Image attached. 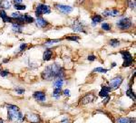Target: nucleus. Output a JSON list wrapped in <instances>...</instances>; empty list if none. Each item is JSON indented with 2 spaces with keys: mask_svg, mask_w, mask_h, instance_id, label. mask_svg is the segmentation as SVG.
Segmentation results:
<instances>
[{
  "mask_svg": "<svg viewBox=\"0 0 136 123\" xmlns=\"http://www.w3.org/2000/svg\"><path fill=\"white\" fill-rule=\"evenodd\" d=\"M51 13V8L49 5H45V4H39L36 6V16L37 17H41L43 14H50Z\"/></svg>",
  "mask_w": 136,
  "mask_h": 123,
  "instance_id": "nucleus-3",
  "label": "nucleus"
},
{
  "mask_svg": "<svg viewBox=\"0 0 136 123\" xmlns=\"http://www.w3.org/2000/svg\"><path fill=\"white\" fill-rule=\"evenodd\" d=\"M115 66H116V63H115V62H113V63H112L111 68H113V67H115Z\"/></svg>",
  "mask_w": 136,
  "mask_h": 123,
  "instance_id": "nucleus-40",
  "label": "nucleus"
},
{
  "mask_svg": "<svg viewBox=\"0 0 136 123\" xmlns=\"http://www.w3.org/2000/svg\"><path fill=\"white\" fill-rule=\"evenodd\" d=\"M27 45L26 44H22L21 45H20V48H19V51L20 52H23V51L25 50V48H26Z\"/></svg>",
  "mask_w": 136,
  "mask_h": 123,
  "instance_id": "nucleus-34",
  "label": "nucleus"
},
{
  "mask_svg": "<svg viewBox=\"0 0 136 123\" xmlns=\"http://www.w3.org/2000/svg\"><path fill=\"white\" fill-rule=\"evenodd\" d=\"M14 1L16 2V4H21L23 2V0H14Z\"/></svg>",
  "mask_w": 136,
  "mask_h": 123,
  "instance_id": "nucleus-39",
  "label": "nucleus"
},
{
  "mask_svg": "<svg viewBox=\"0 0 136 123\" xmlns=\"http://www.w3.org/2000/svg\"><path fill=\"white\" fill-rule=\"evenodd\" d=\"M9 62V59H5V60L3 61L4 63H6V62Z\"/></svg>",
  "mask_w": 136,
  "mask_h": 123,
  "instance_id": "nucleus-41",
  "label": "nucleus"
},
{
  "mask_svg": "<svg viewBox=\"0 0 136 123\" xmlns=\"http://www.w3.org/2000/svg\"><path fill=\"white\" fill-rule=\"evenodd\" d=\"M109 45H111L112 47L115 48V47H118L120 45V41L118 39H111L109 41Z\"/></svg>",
  "mask_w": 136,
  "mask_h": 123,
  "instance_id": "nucleus-21",
  "label": "nucleus"
},
{
  "mask_svg": "<svg viewBox=\"0 0 136 123\" xmlns=\"http://www.w3.org/2000/svg\"><path fill=\"white\" fill-rule=\"evenodd\" d=\"M123 81H124V78H123L122 75H117L114 78L112 79L109 82V88L111 89V91L118 89L121 84H122Z\"/></svg>",
  "mask_w": 136,
  "mask_h": 123,
  "instance_id": "nucleus-4",
  "label": "nucleus"
},
{
  "mask_svg": "<svg viewBox=\"0 0 136 123\" xmlns=\"http://www.w3.org/2000/svg\"><path fill=\"white\" fill-rule=\"evenodd\" d=\"M87 59L89 60L90 62H93V61H95V60H96V56L93 55V54H91V55H88Z\"/></svg>",
  "mask_w": 136,
  "mask_h": 123,
  "instance_id": "nucleus-32",
  "label": "nucleus"
},
{
  "mask_svg": "<svg viewBox=\"0 0 136 123\" xmlns=\"http://www.w3.org/2000/svg\"><path fill=\"white\" fill-rule=\"evenodd\" d=\"M48 25L49 23L45 19H44L43 17H37V19H36V26L44 28V27L47 26Z\"/></svg>",
  "mask_w": 136,
  "mask_h": 123,
  "instance_id": "nucleus-13",
  "label": "nucleus"
},
{
  "mask_svg": "<svg viewBox=\"0 0 136 123\" xmlns=\"http://www.w3.org/2000/svg\"><path fill=\"white\" fill-rule=\"evenodd\" d=\"M52 56H53V51H51L50 49L45 50L43 54V60L44 61H50Z\"/></svg>",
  "mask_w": 136,
  "mask_h": 123,
  "instance_id": "nucleus-16",
  "label": "nucleus"
},
{
  "mask_svg": "<svg viewBox=\"0 0 136 123\" xmlns=\"http://www.w3.org/2000/svg\"><path fill=\"white\" fill-rule=\"evenodd\" d=\"M94 99H95V96L93 94V93H87V94H85L82 99H81L80 102H81V104L85 105V104L91 103L92 102H93Z\"/></svg>",
  "mask_w": 136,
  "mask_h": 123,
  "instance_id": "nucleus-7",
  "label": "nucleus"
},
{
  "mask_svg": "<svg viewBox=\"0 0 136 123\" xmlns=\"http://www.w3.org/2000/svg\"><path fill=\"white\" fill-rule=\"evenodd\" d=\"M116 25L121 30H128V29H130L133 26V22H132V20L130 18L124 17L119 20L116 23Z\"/></svg>",
  "mask_w": 136,
  "mask_h": 123,
  "instance_id": "nucleus-2",
  "label": "nucleus"
},
{
  "mask_svg": "<svg viewBox=\"0 0 136 123\" xmlns=\"http://www.w3.org/2000/svg\"><path fill=\"white\" fill-rule=\"evenodd\" d=\"M121 54L123 56V59L124 60L123 66L124 67H129L133 62V55L131 54V53L128 52V51H121Z\"/></svg>",
  "mask_w": 136,
  "mask_h": 123,
  "instance_id": "nucleus-5",
  "label": "nucleus"
},
{
  "mask_svg": "<svg viewBox=\"0 0 136 123\" xmlns=\"http://www.w3.org/2000/svg\"><path fill=\"white\" fill-rule=\"evenodd\" d=\"M62 94H64L65 96H69V95H70V91H69V90H67V89L65 90V91L62 92Z\"/></svg>",
  "mask_w": 136,
  "mask_h": 123,
  "instance_id": "nucleus-37",
  "label": "nucleus"
},
{
  "mask_svg": "<svg viewBox=\"0 0 136 123\" xmlns=\"http://www.w3.org/2000/svg\"><path fill=\"white\" fill-rule=\"evenodd\" d=\"M102 28L104 29V31H110L111 30V25L108 23H103L102 24Z\"/></svg>",
  "mask_w": 136,
  "mask_h": 123,
  "instance_id": "nucleus-30",
  "label": "nucleus"
},
{
  "mask_svg": "<svg viewBox=\"0 0 136 123\" xmlns=\"http://www.w3.org/2000/svg\"><path fill=\"white\" fill-rule=\"evenodd\" d=\"M103 21V17L100 15H94V16H92V25L94 26V25H98L99 23Z\"/></svg>",
  "mask_w": 136,
  "mask_h": 123,
  "instance_id": "nucleus-14",
  "label": "nucleus"
},
{
  "mask_svg": "<svg viewBox=\"0 0 136 123\" xmlns=\"http://www.w3.org/2000/svg\"><path fill=\"white\" fill-rule=\"evenodd\" d=\"M56 8L57 10H59L61 13L63 14H70L71 12H73V8L70 5H62V4H56Z\"/></svg>",
  "mask_w": 136,
  "mask_h": 123,
  "instance_id": "nucleus-6",
  "label": "nucleus"
},
{
  "mask_svg": "<svg viewBox=\"0 0 136 123\" xmlns=\"http://www.w3.org/2000/svg\"><path fill=\"white\" fill-rule=\"evenodd\" d=\"M66 40H69V41H74V42H77L79 39V36L77 35H70V36H66L65 37Z\"/></svg>",
  "mask_w": 136,
  "mask_h": 123,
  "instance_id": "nucleus-26",
  "label": "nucleus"
},
{
  "mask_svg": "<svg viewBox=\"0 0 136 123\" xmlns=\"http://www.w3.org/2000/svg\"><path fill=\"white\" fill-rule=\"evenodd\" d=\"M64 85V79L63 78H57L54 82V87L55 89H62Z\"/></svg>",
  "mask_w": 136,
  "mask_h": 123,
  "instance_id": "nucleus-15",
  "label": "nucleus"
},
{
  "mask_svg": "<svg viewBox=\"0 0 136 123\" xmlns=\"http://www.w3.org/2000/svg\"><path fill=\"white\" fill-rule=\"evenodd\" d=\"M33 97H34L35 100H38V102H45V98H46V96H45V93L44 92V91H38L34 92Z\"/></svg>",
  "mask_w": 136,
  "mask_h": 123,
  "instance_id": "nucleus-10",
  "label": "nucleus"
},
{
  "mask_svg": "<svg viewBox=\"0 0 136 123\" xmlns=\"http://www.w3.org/2000/svg\"><path fill=\"white\" fill-rule=\"evenodd\" d=\"M0 123H5V122H4V120H2V119H0Z\"/></svg>",
  "mask_w": 136,
  "mask_h": 123,
  "instance_id": "nucleus-42",
  "label": "nucleus"
},
{
  "mask_svg": "<svg viewBox=\"0 0 136 123\" xmlns=\"http://www.w3.org/2000/svg\"><path fill=\"white\" fill-rule=\"evenodd\" d=\"M126 95H127L129 98H131L132 100H135V94H134V91H133L132 88H129V89L126 91Z\"/></svg>",
  "mask_w": 136,
  "mask_h": 123,
  "instance_id": "nucleus-22",
  "label": "nucleus"
},
{
  "mask_svg": "<svg viewBox=\"0 0 136 123\" xmlns=\"http://www.w3.org/2000/svg\"><path fill=\"white\" fill-rule=\"evenodd\" d=\"M26 120L30 123H39L41 121V119L38 114H35V113H29L26 115Z\"/></svg>",
  "mask_w": 136,
  "mask_h": 123,
  "instance_id": "nucleus-8",
  "label": "nucleus"
},
{
  "mask_svg": "<svg viewBox=\"0 0 136 123\" xmlns=\"http://www.w3.org/2000/svg\"><path fill=\"white\" fill-rule=\"evenodd\" d=\"M0 17L2 18L4 23H13V19L7 16L6 13L3 9H0Z\"/></svg>",
  "mask_w": 136,
  "mask_h": 123,
  "instance_id": "nucleus-12",
  "label": "nucleus"
},
{
  "mask_svg": "<svg viewBox=\"0 0 136 123\" xmlns=\"http://www.w3.org/2000/svg\"><path fill=\"white\" fill-rule=\"evenodd\" d=\"M22 27H23V25H19V24H16V23H13V25H12V29L15 33H21Z\"/></svg>",
  "mask_w": 136,
  "mask_h": 123,
  "instance_id": "nucleus-18",
  "label": "nucleus"
},
{
  "mask_svg": "<svg viewBox=\"0 0 136 123\" xmlns=\"http://www.w3.org/2000/svg\"><path fill=\"white\" fill-rule=\"evenodd\" d=\"M108 71V69H104L103 67H97L93 69V73H106Z\"/></svg>",
  "mask_w": 136,
  "mask_h": 123,
  "instance_id": "nucleus-23",
  "label": "nucleus"
},
{
  "mask_svg": "<svg viewBox=\"0 0 136 123\" xmlns=\"http://www.w3.org/2000/svg\"><path fill=\"white\" fill-rule=\"evenodd\" d=\"M42 79L46 81H51L53 79L63 78L65 76L63 68L56 63H53L46 66L42 73Z\"/></svg>",
  "mask_w": 136,
  "mask_h": 123,
  "instance_id": "nucleus-1",
  "label": "nucleus"
},
{
  "mask_svg": "<svg viewBox=\"0 0 136 123\" xmlns=\"http://www.w3.org/2000/svg\"><path fill=\"white\" fill-rule=\"evenodd\" d=\"M72 29L74 31L75 33H82V32H84V25H82V23L77 20L73 21V25H72Z\"/></svg>",
  "mask_w": 136,
  "mask_h": 123,
  "instance_id": "nucleus-9",
  "label": "nucleus"
},
{
  "mask_svg": "<svg viewBox=\"0 0 136 123\" xmlns=\"http://www.w3.org/2000/svg\"><path fill=\"white\" fill-rule=\"evenodd\" d=\"M119 10L118 9H110L107 8L103 12V15L104 16H119Z\"/></svg>",
  "mask_w": 136,
  "mask_h": 123,
  "instance_id": "nucleus-11",
  "label": "nucleus"
},
{
  "mask_svg": "<svg viewBox=\"0 0 136 123\" xmlns=\"http://www.w3.org/2000/svg\"><path fill=\"white\" fill-rule=\"evenodd\" d=\"M11 7V3L8 0H0V9H9Z\"/></svg>",
  "mask_w": 136,
  "mask_h": 123,
  "instance_id": "nucleus-17",
  "label": "nucleus"
},
{
  "mask_svg": "<svg viewBox=\"0 0 136 123\" xmlns=\"http://www.w3.org/2000/svg\"><path fill=\"white\" fill-rule=\"evenodd\" d=\"M5 108L7 109V111H19V108L16 105H13V104H6Z\"/></svg>",
  "mask_w": 136,
  "mask_h": 123,
  "instance_id": "nucleus-24",
  "label": "nucleus"
},
{
  "mask_svg": "<svg viewBox=\"0 0 136 123\" xmlns=\"http://www.w3.org/2000/svg\"><path fill=\"white\" fill-rule=\"evenodd\" d=\"M102 90L107 91V92H110V91H111V89L109 88V86H102Z\"/></svg>",
  "mask_w": 136,
  "mask_h": 123,
  "instance_id": "nucleus-36",
  "label": "nucleus"
},
{
  "mask_svg": "<svg viewBox=\"0 0 136 123\" xmlns=\"http://www.w3.org/2000/svg\"><path fill=\"white\" fill-rule=\"evenodd\" d=\"M118 123H129V118H125V117H121L117 120Z\"/></svg>",
  "mask_w": 136,
  "mask_h": 123,
  "instance_id": "nucleus-27",
  "label": "nucleus"
},
{
  "mask_svg": "<svg viewBox=\"0 0 136 123\" xmlns=\"http://www.w3.org/2000/svg\"><path fill=\"white\" fill-rule=\"evenodd\" d=\"M8 74H9V71H7V70H2V71H0V75H1L2 77H6Z\"/></svg>",
  "mask_w": 136,
  "mask_h": 123,
  "instance_id": "nucleus-31",
  "label": "nucleus"
},
{
  "mask_svg": "<svg viewBox=\"0 0 136 123\" xmlns=\"http://www.w3.org/2000/svg\"><path fill=\"white\" fill-rule=\"evenodd\" d=\"M61 123H69V120H67V119H65V120H62Z\"/></svg>",
  "mask_w": 136,
  "mask_h": 123,
  "instance_id": "nucleus-38",
  "label": "nucleus"
},
{
  "mask_svg": "<svg viewBox=\"0 0 136 123\" xmlns=\"http://www.w3.org/2000/svg\"><path fill=\"white\" fill-rule=\"evenodd\" d=\"M16 91L18 93V94H23L24 92H25V90L24 89H21V88H17V89H16Z\"/></svg>",
  "mask_w": 136,
  "mask_h": 123,
  "instance_id": "nucleus-35",
  "label": "nucleus"
},
{
  "mask_svg": "<svg viewBox=\"0 0 136 123\" xmlns=\"http://www.w3.org/2000/svg\"><path fill=\"white\" fill-rule=\"evenodd\" d=\"M15 8L16 10H19V11H22V10H25L26 6L25 5H21V4H15Z\"/></svg>",
  "mask_w": 136,
  "mask_h": 123,
  "instance_id": "nucleus-25",
  "label": "nucleus"
},
{
  "mask_svg": "<svg viewBox=\"0 0 136 123\" xmlns=\"http://www.w3.org/2000/svg\"><path fill=\"white\" fill-rule=\"evenodd\" d=\"M24 22L27 24H32L35 22V19L31 16H29L28 14H25L24 15Z\"/></svg>",
  "mask_w": 136,
  "mask_h": 123,
  "instance_id": "nucleus-19",
  "label": "nucleus"
},
{
  "mask_svg": "<svg viewBox=\"0 0 136 123\" xmlns=\"http://www.w3.org/2000/svg\"><path fill=\"white\" fill-rule=\"evenodd\" d=\"M129 6L131 7L132 9L134 10L135 9V2L134 1H132V0H129Z\"/></svg>",
  "mask_w": 136,
  "mask_h": 123,
  "instance_id": "nucleus-33",
  "label": "nucleus"
},
{
  "mask_svg": "<svg viewBox=\"0 0 136 123\" xmlns=\"http://www.w3.org/2000/svg\"><path fill=\"white\" fill-rule=\"evenodd\" d=\"M58 42H60L59 39H56V40H48L47 42H45V45H46V46H48V45H55L56 43H58Z\"/></svg>",
  "mask_w": 136,
  "mask_h": 123,
  "instance_id": "nucleus-29",
  "label": "nucleus"
},
{
  "mask_svg": "<svg viewBox=\"0 0 136 123\" xmlns=\"http://www.w3.org/2000/svg\"><path fill=\"white\" fill-rule=\"evenodd\" d=\"M62 95V89H54L52 96L56 99H59L60 96Z\"/></svg>",
  "mask_w": 136,
  "mask_h": 123,
  "instance_id": "nucleus-20",
  "label": "nucleus"
},
{
  "mask_svg": "<svg viewBox=\"0 0 136 123\" xmlns=\"http://www.w3.org/2000/svg\"><path fill=\"white\" fill-rule=\"evenodd\" d=\"M99 96L102 97V98H106V97L109 96V92L104 91V90H101L100 92H99Z\"/></svg>",
  "mask_w": 136,
  "mask_h": 123,
  "instance_id": "nucleus-28",
  "label": "nucleus"
}]
</instances>
